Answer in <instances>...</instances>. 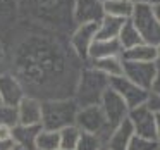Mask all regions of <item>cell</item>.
I'll return each mask as SVG.
<instances>
[{
    "label": "cell",
    "mask_w": 160,
    "mask_h": 150,
    "mask_svg": "<svg viewBox=\"0 0 160 150\" xmlns=\"http://www.w3.org/2000/svg\"><path fill=\"white\" fill-rule=\"evenodd\" d=\"M84 64L66 47L48 36H29L16 54V74L26 95L38 100L71 98Z\"/></svg>",
    "instance_id": "obj_1"
},
{
    "label": "cell",
    "mask_w": 160,
    "mask_h": 150,
    "mask_svg": "<svg viewBox=\"0 0 160 150\" xmlns=\"http://www.w3.org/2000/svg\"><path fill=\"white\" fill-rule=\"evenodd\" d=\"M108 90V78L91 67L90 64H84L78 74V81L74 86L72 100L78 107H91L100 105L103 93Z\"/></svg>",
    "instance_id": "obj_2"
},
{
    "label": "cell",
    "mask_w": 160,
    "mask_h": 150,
    "mask_svg": "<svg viewBox=\"0 0 160 150\" xmlns=\"http://www.w3.org/2000/svg\"><path fill=\"white\" fill-rule=\"evenodd\" d=\"M78 105L71 98H53V100L42 102V128L50 131H60V129L72 126L76 121Z\"/></svg>",
    "instance_id": "obj_3"
},
{
    "label": "cell",
    "mask_w": 160,
    "mask_h": 150,
    "mask_svg": "<svg viewBox=\"0 0 160 150\" xmlns=\"http://www.w3.org/2000/svg\"><path fill=\"white\" fill-rule=\"evenodd\" d=\"M74 0H31V9L36 18L50 24H74L72 23Z\"/></svg>",
    "instance_id": "obj_4"
},
{
    "label": "cell",
    "mask_w": 160,
    "mask_h": 150,
    "mask_svg": "<svg viewBox=\"0 0 160 150\" xmlns=\"http://www.w3.org/2000/svg\"><path fill=\"white\" fill-rule=\"evenodd\" d=\"M74 126H76L81 133H90V135L100 136L103 142H107L108 135H110V131H112V128L107 124V119H105L100 105H91V107L78 109Z\"/></svg>",
    "instance_id": "obj_5"
},
{
    "label": "cell",
    "mask_w": 160,
    "mask_h": 150,
    "mask_svg": "<svg viewBox=\"0 0 160 150\" xmlns=\"http://www.w3.org/2000/svg\"><path fill=\"white\" fill-rule=\"evenodd\" d=\"M131 21L141 35L143 43L152 47L160 45V21L153 14V7H150V5H134Z\"/></svg>",
    "instance_id": "obj_6"
},
{
    "label": "cell",
    "mask_w": 160,
    "mask_h": 150,
    "mask_svg": "<svg viewBox=\"0 0 160 150\" xmlns=\"http://www.w3.org/2000/svg\"><path fill=\"white\" fill-rule=\"evenodd\" d=\"M108 88L114 90L122 100L126 102V105L129 107V111L134 107H139V105H145L146 100H148L150 91L143 90L141 86L134 85L132 81H129L128 78L124 76H115L108 80Z\"/></svg>",
    "instance_id": "obj_7"
},
{
    "label": "cell",
    "mask_w": 160,
    "mask_h": 150,
    "mask_svg": "<svg viewBox=\"0 0 160 150\" xmlns=\"http://www.w3.org/2000/svg\"><path fill=\"white\" fill-rule=\"evenodd\" d=\"M97 24L98 23L78 24L71 31V36H69V42L67 43H69L71 50L74 52V55L83 64L88 62V52H90V47L95 40V35H97Z\"/></svg>",
    "instance_id": "obj_8"
},
{
    "label": "cell",
    "mask_w": 160,
    "mask_h": 150,
    "mask_svg": "<svg viewBox=\"0 0 160 150\" xmlns=\"http://www.w3.org/2000/svg\"><path fill=\"white\" fill-rule=\"evenodd\" d=\"M100 109L103 112L105 119H107V124L110 126L112 129L115 126H119L121 122H124L129 116V107L126 105V102L115 93L114 90L108 88L107 91L103 93L100 100Z\"/></svg>",
    "instance_id": "obj_9"
},
{
    "label": "cell",
    "mask_w": 160,
    "mask_h": 150,
    "mask_svg": "<svg viewBox=\"0 0 160 150\" xmlns=\"http://www.w3.org/2000/svg\"><path fill=\"white\" fill-rule=\"evenodd\" d=\"M128 121L131 124L136 136H141L146 140H155V114L145 105H139L129 111Z\"/></svg>",
    "instance_id": "obj_10"
},
{
    "label": "cell",
    "mask_w": 160,
    "mask_h": 150,
    "mask_svg": "<svg viewBox=\"0 0 160 150\" xmlns=\"http://www.w3.org/2000/svg\"><path fill=\"white\" fill-rule=\"evenodd\" d=\"M155 69L157 62H128V60H122V76L146 91H150V88H152Z\"/></svg>",
    "instance_id": "obj_11"
},
{
    "label": "cell",
    "mask_w": 160,
    "mask_h": 150,
    "mask_svg": "<svg viewBox=\"0 0 160 150\" xmlns=\"http://www.w3.org/2000/svg\"><path fill=\"white\" fill-rule=\"evenodd\" d=\"M103 18V4L100 0H74L72 4V23L88 24V23H100Z\"/></svg>",
    "instance_id": "obj_12"
},
{
    "label": "cell",
    "mask_w": 160,
    "mask_h": 150,
    "mask_svg": "<svg viewBox=\"0 0 160 150\" xmlns=\"http://www.w3.org/2000/svg\"><path fill=\"white\" fill-rule=\"evenodd\" d=\"M26 97V91L22 83L18 80L16 74L11 71L4 73L0 76V100L4 105H11V107H18V104Z\"/></svg>",
    "instance_id": "obj_13"
},
{
    "label": "cell",
    "mask_w": 160,
    "mask_h": 150,
    "mask_svg": "<svg viewBox=\"0 0 160 150\" xmlns=\"http://www.w3.org/2000/svg\"><path fill=\"white\" fill-rule=\"evenodd\" d=\"M18 124L24 126H42V100L26 95L16 107Z\"/></svg>",
    "instance_id": "obj_14"
},
{
    "label": "cell",
    "mask_w": 160,
    "mask_h": 150,
    "mask_svg": "<svg viewBox=\"0 0 160 150\" xmlns=\"http://www.w3.org/2000/svg\"><path fill=\"white\" fill-rule=\"evenodd\" d=\"M134 136V131H132L129 121L126 119L124 122H121L119 126H115L110 131L107 142H105V148L108 150H128L129 142Z\"/></svg>",
    "instance_id": "obj_15"
},
{
    "label": "cell",
    "mask_w": 160,
    "mask_h": 150,
    "mask_svg": "<svg viewBox=\"0 0 160 150\" xmlns=\"http://www.w3.org/2000/svg\"><path fill=\"white\" fill-rule=\"evenodd\" d=\"M42 126H24V124H16L12 128L11 140L16 147L22 150H35V142L38 136Z\"/></svg>",
    "instance_id": "obj_16"
},
{
    "label": "cell",
    "mask_w": 160,
    "mask_h": 150,
    "mask_svg": "<svg viewBox=\"0 0 160 150\" xmlns=\"http://www.w3.org/2000/svg\"><path fill=\"white\" fill-rule=\"evenodd\" d=\"M121 54H122V49L117 40H93L90 52H88V62L105 59V57H117Z\"/></svg>",
    "instance_id": "obj_17"
},
{
    "label": "cell",
    "mask_w": 160,
    "mask_h": 150,
    "mask_svg": "<svg viewBox=\"0 0 160 150\" xmlns=\"http://www.w3.org/2000/svg\"><path fill=\"white\" fill-rule=\"evenodd\" d=\"M121 59L128 62H157V50L152 45L139 43L132 49L122 50Z\"/></svg>",
    "instance_id": "obj_18"
},
{
    "label": "cell",
    "mask_w": 160,
    "mask_h": 150,
    "mask_svg": "<svg viewBox=\"0 0 160 150\" xmlns=\"http://www.w3.org/2000/svg\"><path fill=\"white\" fill-rule=\"evenodd\" d=\"M122 24H124V21L103 14V18H102L100 23L97 24L95 40H117V35H119V31H121Z\"/></svg>",
    "instance_id": "obj_19"
},
{
    "label": "cell",
    "mask_w": 160,
    "mask_h": 150,
    "mask_svg": "<svg viewBox=\"0 0 160 150\" xmlns=\"http://www.w3.org/2000/svg\"><path fill=\"white\" fill-rule=\"evenodd\" d=\"M91 67H95L97 71H100L102 74L110 80V78H115V76H122V59L121 55L117 57H105V59H98V60H90Z\"/></svg>",
    "instance_id": "obj_20"
},
{
    "label": "cell",
    "mask_w": 160,
    "mask_h": 150,
    "mask_svg": "<svg viewBox=\"0 0 160 150\" xmlns=\"http://www.w3.org/2000/svg\"><path fill=\"white\" fill-rule=\"evenodd\" d=\"M134 12V5L129 0H108L103 4V14L117 18L121 21H128L132 18Z\"/></svg>",
    "instance_id": "obj_21"
},
{
    "label": "cell",
    "mask_w": 160,
    "mask_h": 150,
    "mask_svg": "<svg viewBox=\"0 0 160 150\" xmlns=\"http://www.w3.org/2000/svg\"><path fill=\"white\" fill-rule=\"evenodd\" d=\"M117 42H119V45H121L122 50L132 49V47L143 43L141 35H139V31L136 29V26L132 24L131 19L124 21V24H122L121 31H119V35H117Z\"/></svg>",
    "instance_id": "obj_22"
},
{
    "label": "cell",
    "mask_w": 160,
    "mask_h": 150,
    "mask_svg": "<svg viewBox=\"0 0 160 150\" xmlns=\"http://www.w3.org/2000/svg\"><path fill=\"white\" fill-rule=\"evenodd\" d=\"M35 150H59V131L42 128L36 136Z\"/></svg>",
    "instance_id": "obj_23"
},
{
    "label": "cell",
    "mask_w": 160,
    "mask_h": 150,
    "mask_svg": "<svg viewBox=\"0 0 160 150\" xmlns=\"http://www.w3.org/2000/svg\"><path fill=\"white\" fill-rule=\"evenodd\" d=\"M81 131L76 126H67V128L60 129L59 131V148L62 150H74L78 145V140H79Z\"/></svg>",
    "instance_id": "obj_24"
},
{
    "label": "cell",
    "mask_w": 160,
    "mask_h": 150,
    "mask_svg": "<svg viewBox=\"0 0 160 150\" xmlns=\"http://www.w3.org/2000/svg\"><path fill=\"white\" fill-rule=\"evenodd\" d=\"M105 147V142L97 135H90V133H81L78 145L74 150H100Z\"/></svg>",
    "instance_id": "obj_25"
},
{
    "label": "cell",
    "mask_w": 160,
    "mask_h": 150,
    "mask_svg": "<svg viewBox=\"0 0 160 150\" xmlns=\"http://www.w3.org/2000/svg\"><path fill=\"white\" fill-rule=\"evenodd\" d=\"M16 124H18V111H16V107L0 104V126L14 128Z\"/></svg>",
    "instance_id": "obj_26"
},
{
    "label": "cell",
    "mask_w": 160,
    "mask_h": 150,
    "mask_svg": "<svg viewBox=\"0 0 160 150\" xmlns=\"http://www.w3.org/2000/svg\"><path fill=\"white\" fill-rule=\"evenodd\" d=\"M128 150H158V142L155 140H146L141 136H132L129 142Z\"/></svg>",
    "instance_id": "obj_27"
},
{
    "label": "cell",
    "mask_w": 160,
    "mask_h": 150,
    "mask_svg": "<svg viewBox=\"0 0 160 150\" xmlns=\"http://www.w3.org/2000/svg\"><path fill=\"white\" fill-rule=\"evenodd\" d=\"M146 107H148L153 114H160V95L150 93L148 100H146Z\"/></svg>",
    "instance_id": "obj_28"
},
{
    "label": "cell",
    "mask_w": 160,
    "mask_h": 150,
    "mask_svg": "<svg viewBox=\"0 0 160 150\" xmlns=\"http://www.w3.org/2000/svg\"><path fill=\"white\" fill-rule=\"evenodd\" d=\"M19 0H0V14H11L18 9Z\"/></svg>",
    "instance_id": "obj_29"
},
{
    "label": "cell",
    "mask_w": 160,
    "mask_h": 150,
    "mask_svg": "<svg viewBox=\"0 0 160 150\" xmlns=\"http://www.w3.org/2000/svg\"><path fill=\"white\" fill-rule=\"evenodd\" d=\"M150 93L160 95V62H157L155 78H153V83H152V88H150Z\"/></svg>",
    "instance_id": "obj_30"
},
{
    "label": "cell",
    "mask_w": 160,
    "mask_h": 150,
    "mask_svg": "<svg viewBox=\"0 0 160 150\" xmlns=\"http://www.w3.org/2000/svg\"><path fill=\"white\" fill-rule=\"evenodd\" d=\"M11 133H12V128L0 126V142H7V140H11Z\"/></svg>",
    "instance_id": "obj_31"
},
{
    "label": "cell",
    "mask_w": 160,
    "mask_h": 150,
    "mask_svg": "<svg viewBox=\"0 0 160 150\" xmlns=\"http://www.w3.org/2000/svg\"><path fill=\"white\" fill-rule=\"evenodd\" d=\"M132 5H150V7H153L155 4H158L160 0H129Z\"/></svg>",
    "instance_id": "obj_32"
},
{
    "label": "cell",
    "mask_w": 160,
    "mask_h": 150,
    "mask_svg": "<svg viewBox=\"0 0 160 150\" xmlns=\"http://www.w3.org/2000/svg\"><path fill=\"white\" fill-rule=\"evenodd\" d=\"M155 138L160 143V114H155Z\"/></svg>",
    "instance_id": "obj_33"
},
{
    "label": "cell",
    "mask_w": 160,
    "mask_h": 150,
    "mask_svg": "<svg viewBox=\"0 0 160 150\" xmlns=\"http://www.w3.org/2000/svg\"><path fill=\"white\" fill-rule=\"evenodd\" d=\"M12 148H14V143H12V140L0 142V150H12Z\"/></svg>",
    "instance_id": "obj_34"
},
{
    "label": "cell",
    "mask_w": 160,
    "mask_h": 150,
    "mask_svg": "<svg viewBox=\"0 0 160 150\" xmlns=\"http://www.w3.org/2000/svg\"><path fill=\"white\" fill-rule=\"evenodd\" d=\"M153 14H155V18L160 21V2H158V4L153 5Z\"/></svg>",
    "instance_id": "obj_35"
},
{
    "label": "cell",
    "mask_w": 160,
    "mask_h": 150,
    "mask_svg": "<svg viewBox=\"0 0 160 150\" xmlns=\"http://www.w3.org/2000/svg\"><path fill=\"white\" fill-rule=\"evenodd\" d=\"M4 73H7V66H5V62L2 60V62H0V76H2Z\"/></svg>",
    "instance_id": "obj_36"
},
{
    "label": "cell",
    "mask_w": 160,
    "mask_h": 150,
    "mask_svg": "<svg viewBox=\"0 0 160 150\" xmlns=\"http://www.w3.org/2000/svg\"><path fill=\"white\" fill-rule=\"evenodd\" d=\"M4 59H5V49H4V45L0 43V62H2Z\"/></svg>",
    "instance_id": "obj_37"
},
{
    "label": "cell",
    "mask_w": 160,
    "mask_h": 150,
    "mask_svg": "<svg viewBox=\"0 0 160 150\" xmlns=\"http://www.w3.org/2000/svg\"><path fill=\"white\" fill-rule=\"evenodd\" d=\"M155 50H157V62H160V45L155 47Z\"/></svg>",
    "instance_id": "obj_38"
},
{
    "label": "cell",
    "mask_w": 160,
    "mask_h": 150,
    "mask_svg": "<svg viewBox=\"0 0 160 150\" xmlns=\"http://www.w3.org/2000/svg\"><path fill=\"white\" fill-rule=\"evenodd\" d=\"M12 150H22V148H19V147H16V145H14V148H12Z\"/></svg>",
    "instance_id": "obj_39"
},
{
    "label": "cell",
    "mask_w": 160,
    "mask_h": 150,
    "mask_svg": "<svg viewBox=\"0 0 160 150\" xmlns=\"http://www.w3.org/2000/svg\"><path fill=\"white\" fill-rule=\"evenodd\" d=\"M100 2H102V4H105V2H108V0H100Z\"/></svg>",
    "instance_id": "obj_40"
},
{
    "label": "cell",
    "mask_w": 160,
    "mask_h": 150,
    "mask_svg": "<svg viewBox=\"0 0 160 150\" xmlns=\"http://www.w3.org/2000/svg\"><path fill=\"white\" fill-rule=\"evenodd\" d=\"M100 150H108V148H105V147H103V148H100Z\"/></svg>",
    "instance_id": "obj_41"
},
{
    "label": "cell",
    "mask_w": 160,
    "mask_h": 150,
    "mask_svg": "<svg viewBox=\"0 0 160 150\" xmlns=\"http://www.w3.org/2000/svg\"><path fill=\"white\" fill-rule=\"evenodd\" d=\"M158 150H160V143H158Z\"/></svg>",
    "instance_id": "obj_42"
},
{
    "label": "cell",
    "mask_w": 160,
    "mask_h": 150,
    "mask_svg": "<svg viewBox=\"0 0 160 150\" xmlns=\"http://www.w3.org/2000/svg\"><path fill=\"white\" fill-rule=\"evenodd\" d=\"M0 104H2V100H0Z\"/></svg>",
    "instance_id": "obj_43"
},
{
    "label": "cell",
    "mask_w": 160,
    "mask_h": 150,
    "mask_svg": "<svg viewBox=\"0 0 160 150\" xmlns=\"http://www.w3.org/2000/svg\"><path fill=\"white\" fill-rule=\"evenodd\" d=\"M59 150H62V148H59Z\"/></svg>",
    "instance_id": "obj_44"
}]
</instances>
